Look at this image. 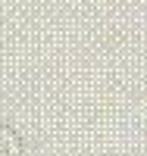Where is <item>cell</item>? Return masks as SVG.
<instances>
[]
</instances>
